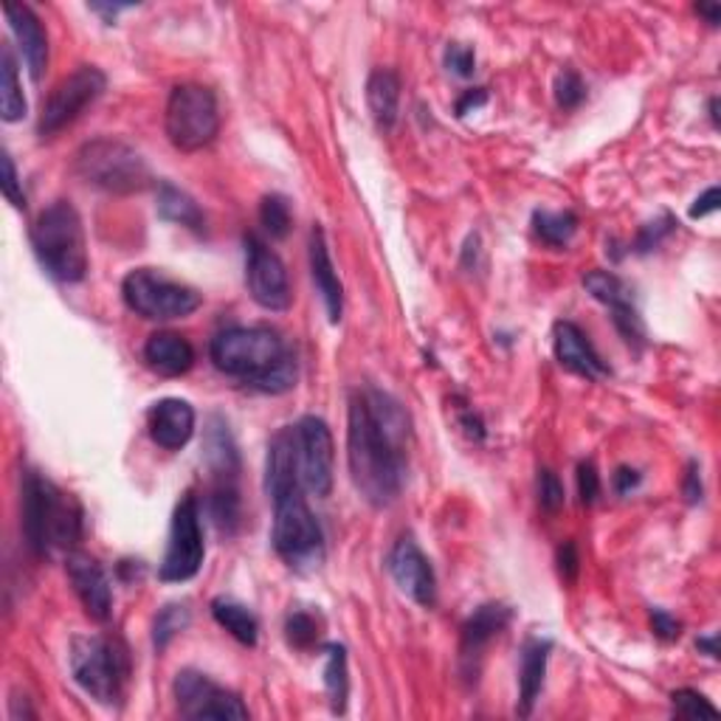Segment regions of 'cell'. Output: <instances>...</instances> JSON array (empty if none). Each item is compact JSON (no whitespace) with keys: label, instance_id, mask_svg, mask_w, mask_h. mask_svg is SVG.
I'll list each match as a JSON object with an SVG mask.
<instances>
[{"label":"cell","instance_id":"obj_19","mask_svg":"<svg viewBox=\"0 0 721 721\" xmlns=\"http://www.w3.org/2000/svg\"><path fill=\"white\" fill-rule=\"evenodd\" d=\"M552 347H556V358L563 369L581 375V378L598 380L609 373L598 349L587 338V333L572 322H558L556 333H552Z\"/></svg>","mask_w":721,"mask_h":721},{"label":"cell","instance_id":"obj_35","mask_svg":"<svg viewBox=\"0 0 721 721\" xmlns=\"http://www.w3.org/2000/svg\"><path fill=\"white\" fill-rule=\"evenodd\" d=\"M671 704H673V713H677L679 719H704V715H708V719H715V715H719V708L710 704L699 691H691V688L673 691Z\"/></svg>","mask_w":721,"mask_h":721},{"label":"cell","instance_id":"obj_37","mask_svg":"<svg viewBox=\"0 0 721 721\" xmlns=\"http://www.w3.org/2000/svg\"><path fill=\"white\" fill-rule=\"evenodd\" d=\"M563 499H567V494H563L561 479L550 468H541L538 471V505H541V510L558 514L563 508Z\"/></svg>","mask_w":721,"mask_h":721},{"label":"cell","instance_id":"obj_17","mask_svg":"<svg viewBox=\"0 0 721 721\" xmlns=\"http://www.w3.org/2000/svg\"><path fill=\"white\" fill-rule=\"evenodd\" d=\"M65 572L82 609L88 611V618L97 620V623H108L113 615V589L102 563L88 552L74 550L65 556Z\"/></svg>","mask_w":721,"mask_h":721},{"label":"cell","instance_id":"obj_7","mask_svg":"<svg viewBox=\"0 0 721 721\" xmlns=\"http://www.w3.org/2000/svg\"><path fill=\"white\" fill-rule=\"evenodd\" d=\"M287 353V344L271 327H229L209 344L214 367L232 378H243L248 386L268 375Z\"/></svg>","mask_w":721,"mask_h":721},{"label":"cell","instance_id":"obj_6","mask_svg":"<svg viewBox=\"0 0 721 721\" xmlns=\"http://www.w3.org/2000/svg\"><path fill=\"white\" fill-rule=\"evenodd\" d=\"M74 170L85 184L111 192V195H133L153 184L148 161L141 159L139 150L119 139L88 141L77 153Z\"/></svg>","mask_w":721,"mask_h":721},{"label":"cell","instance_id":"obj_28","mask_svg":"<svg viewBox=\"0 0 721 721\" xmlns=\"http://www.w3.org/2000/svg\"><path fill=\"white\" fill-rule=\"evenodd\" d=\"M324 688L331 697V710L336 715L347 713V697H349V671H347V648L331 642L324 646Z\"/></svg>","mask_w":721,"mask_h":721},{"label":"cell","instance_id":"obj_36","mask_svg":"<svg viewBox=\"0 0 721 721\" xmlns=\"http://www.w3.org/2000/svg\"><path fill=\"white\" fill-rule=\"evenodd\" d=\"M587 99V85L575 71H561L556 80V102L561 111H575V108H581V102Z\"/></svg>","mask_w":721,"mask_h":721},{"label":"cell","instance_id":"obj_46","mask_svg":"<svg viewBox=\"0 0 721 721\" xmlns=\"http://www.w3.org/2000/svg\"><path fill=\"white\" fill-rule=\"evenodd\" d=\"M640 474L634 471V468H618V471H615V477H611V483H615V490H618V494H631V490L637 488V485H640Z\"/></svg>","mask_w":721,"mask_h":721},{"label":"cell","instance_id":"obj_20","mask_svg":"<svg viewBox=\"0 0 721 721\" xmlns=\"http://www.w3.org/2000/svg\"><path fill=\"white\" fill-rule=\"evenodd\" d=\"M3 14L12 26V34L18 38L31 80L40 82L45 74V65H49V34L43 29V20L26 3H7Z\"/></svg>","mask_w":721,"mask_h":721},{"label":"cell","instance_id":"obj_8","mask_svg":"<svg viewBox=\"0 0 721 721\" xmlns=\"http://www.w3.org/2000/svg\"><path fill=\"white\" fill-rule=\"evenodd\" d=\"M164 128L172 148H177L181 153H197V150L209 148L221 133V111H217L214 93L206 85H195V82L172 88Z\"/></svg>","mask_w":721,"mask_h":721},{"label":"cell","instance_id":"obj_10","mask_svg":"<svg viewBox=\"0 0 721 721\" xmlns=\"http://www.w3.org/2000/svg\"><path fill=\"white\" fill-rule=\"evenodd\" d=\"M203 556H206V547H203L201 505H197V496L186 494L172 514L170 541H166L159 578L166 583L192 581L201 572Z\"/></svg>","mask_w":721,"mask_h":721},{"label":"cell","instance_id":"obj_13","mask_svg":"<svg viewBox=\"0 0 721 721\" xmlns=\"http://www.w3.org/2000/svg\"><path fill=\"white\" fill-rule=\"evenodd\" d=\"M172 693H175L177 710H181L184 719L243 721L251 715L237 693L217 684L214 679H209L206 673L192 671V668L177 673L175 684H172Z\"/></svg>","mask_w":721,"mask_h":721},{"label":"cell","instance_id":"obj_31","mask_svg":"<svg viewBox=\"0 0 721 721\" xmlns=\"http://www.w3.org/2000/svg\"><path fill=\"white\" fill-rule=\"evenodd\" d=\"M532 229H536L541 243L563 248L578 232V217L572 212H536L532 214Z\"/></svg>","mask_w":721,"mask_h":721},{"label":"cell","instance_id":"obj_33","mask_svg":"<svg viewBox=\"0 0 721 721\" xmlns=\"http://www.w3.org/2000/svg\"><path fill=\"white\" fill-rule=\"evenodd\" d=\"M260 223H263L265 232L274 240H285L291 226H294V214H291V206L282 195H265L263 203H260Z\"/></svg>","mask_w":721,"mask_h":721},{"label":"cell","instance_id":"obj_39","mask_svg":"<svg viewBox=\"0 0 721 721\" xmlns=\"http://www.w3.org/2000/svg\"><path fill=\"white\" fill-rule=\"evenodd\" d=\"M578 494H581L583 505H595V501H598L600 474L592 459H583V463L578 465Z\"/></svg>","mask_w":721,"mask_h":721},{"label":"cell","instance_id":"obj_51","mask_svg":"<svg viewBox=\"0 0 721 721\" xmlns=\"http://www.w3.org/2000/svg\"><path fill=\"white\" fill-rule=\"evenodd\" d=\"M715 108H719V102H710V119H713V124H719V113H715Z\"/></svg>","mask_w":721,"mask_h":721},{"label":"cell","instance_id":"obj_9","mask_svg":"<svg viewBox=\"0 0 721 721\" xmlns=\"http://www.w3.org/2000/svg\"><path fill=\"white\" fill-rule=\"evenodd\" d=\"M122 299L135 316L150 318V322L184 318L203 305V296L195 287L181 285L153 268L130 271L122 282Z\"/></svg>","mask_w":721,"mask_h":721},{"label":"cell","instance_id":"obj_5","mask_svg":"<svg viewBox=\"0 0 721 721\" xmlns=\"http://www.w3.org/2000/svg\"><path fill=\"white\" fill-rule=\"evenodd\" d=\"M130 651L116 634L74 637L71 673L77 684L99 704H119L130 679Z\"/></svg>","mask_w":721,"mask_h":721},{"label":"cell","instance_id":"obj_3","mask_svg":"<svg viewBox=\"0 0 721 721\" xmlns=\"http://www.w3.org/2000/svg\"><path fill=\"white\" fill-rule=\"evenodd\" d=\"M302 483H285L268 490L274 501V550L296 572H311L324 561V532L305 499Z\"/></svg>","mask_w":721,"mask_h":721},{"label":"cell","instance_id":"obj_26","mask_svg":"<svg viewBox=\"0 0 721 721\" xmlns=\"http://www.w3.org/2000/svg\"><path fill=\"white\" fill-rule=\"evenodd\" d=\"M212 618L217 620V626H223V629H226L240 646H248V648L257 646L260 623L248 606L237 603V600L232 598H217L212 603Z\"/></svg>","mask_w":721,"mask_h":721},{"label":"cell","instance_id":"obj_24","mask_svg":"<svg viewBox=\"0 0 721 721\" xmlns=\"http://www.w3.org/2000/svg\"><path fill=\"white\" fill-rule=\"evenodd\" d=\"M552 642L541 637H530L521 648V671H519V715H530L536 708L541 688H545L547 662H550Z\"/></svg>","mask_w":721,"mask_h":721},{"label":"cell","instance_id":"obj_16","mask_svg":"<svg viewBox=\"0 0 721 721\" xmlns=\"http://www.w3.org/2000/svg\"><path fill=\"white\" fill-rule=\"evenodd\" d=\"M386 567H389V575L395 578L400 592L409 595L415 603L426 606V609L437 603L435 569H431V561H428L415 538L400 536L389 550Z\"/></svg>","mask_w":721,"mask_h":721},{"label":"cell","instance_id":"obj_22","mask_svg":"<svg viewBox=\"0 0 721 721\" xmlns=\"http://www.w3.org/2000/svg\"><path fill=\"white\" fill-rule=\"evenodd\" d=\"M311 276L318 296H322L324 302L327 318H331V324H338L344 316V287L336 274V265H333L331 248H327L322 226H313L311 232Z\"/></svg>","mask_w":721,"mask_h":721},{"label":"cell","instance_id":"obj_47","mask_svg":"<svg viewBox=\"0 0 721 721\" xmlns=\"http://www.w3.org/2000/svg\"><path fill=\"white\" fill-rule=\"evenodd\" d=\"M485 99H488L485 88H474V91H468L457 102V113H459V116H465V113L471 111V108H479V104H485Z\"/></svg>","mask_w":721,"mask_h":721},{"label":"cell","instance_id":"obj_34","mask_svg":"<svg viewBox=\"0 0 721 721\" xmlns=\"http://www.w3.org/2000/svg\"><path fill=\"white\" fill-rule=\"evenodd\" d=\"M318 623L313 615H307V611H291L285 620V637L287 642L294 648H299V651H311V648L318 646Z\"/></svg>","mask_w":721,"mask_h":721},{"label":"cell","instance_id":"obj_27","mask_svg":"<svg viewBox=\"0 0 721 721\" xmlns=\"http://www.w3.org/2000/svg\"><path fill=\"white\" fill-rule=\"evenodd\" d=\"M209 510L217 525V530L232 536L240 527V490H237V474H217L212 485V496H209Z\"/></svg>","mask_w":721,"mask_h":721},{"label":"cell","instance_id":"obj_32","mask_svg":"<svg viewBox=\"0 0 721 721\" xmlns=\"http://www.w3.org/2000/svg\"><path fill=\"white\" fill-rule=\"evenodd\" d=\"M190 620H192L190 606H184V603L164 606L153 623V646L159 648V651H164V648L170 646V642L175 640V637L181 634L186 626H190Z\"/></svg>","mask_w":721,"mask_h":721},{"label":"cell","instance_id":"obj_11","mask_svg":"<svg viewBox=\"0 0 721 721\" xmlns=\"http://www.w3.org/2000/svg\"><path fill=\"white\" fill-rule=\"evenodd\" d=\"M104 88H108V77L97 65L77 68L74 74H68L43 102L38 124L40 135L51 139V135L62 133L68 124H74L102 97Z\"/></svg>","mask_w":721,"mask_h":721},{"label":"cell","instance_id":"obj_30","mask_svg":"<svg viewBox=\"0 0 721 721\" xmlns=\"http://www.w3.org/2000/svg\"><path fill=\"white\" fill-rule=\"evenodd\" d=\"M0 111L3 122H20L26 116V97L18 80V62L9 45L0 49Z\"/></svg>","mask_w":721,"mask_h":721},{"label":"cell","instance_id":"obj_49","mask_svg":"<svg viewBox=\"0 0 721 721\" xmlns=\"http://www.w3.org/2000/svg\"><path fill=\"white\" fill-rule=\"evenodd\" d=\"M699 651H704V654L710 657V660H719V637L710 634V637H702V640L697 642Z\"/></svg>","mask_w":721,"mask_h":721},{"label":"cell","instance_id":"obj_2","mask_svg":"<svg viewBox=\"0 0 721 721\" xmlns=\"http://www.w3.org/2000/svg\"><path fill=\"white\" fill-rule=\"evenodd\" d=\"M23 536L29 550L38 558L54 552H74L82 538V508L71 494L57 488L38 471L23 477Z\"/></svg>","mask_w":721,"mask_h":721},{"label":"cell","instance_id":"obj_25","mask_svg":"<svg viewBox=\"0 0 721 721\" xmlns=\"http://www.w3.org/2000/svg\"><path fill=\"white\" fill-rule=\"evenodd\" d=\"M367 104L380 130L395 128L400 113V77L389 68L373 71L367 80Z\"/></svg>","mask_w":721,"mask_h":721},{"label":"cell","instance_id":"obj_23","mask_svg":"<svg viewBox=\"0 0 721 721\" xmlns=\"http://www.w3.org/2000/svg\"><path fill=\"white\" fill-rule=\"evenodd\" d=\"M144 364L153 369L161 378H177V375H186L195 364V349L186 342L184 336L177 333L161 331L153 333L144 344Z\"/></svg>","mask_w":721,"mask_h":721},{"label":"cell","instance_id":"obj_21","mask_svg":"<svg viewBox=\"0 0 721 721\" xmlns=\"http://www.w3.org/2000/svg\"><path fill=\"white\" fill-rule=\"evenodd\" d=\"M148 426L155 446L177 451L195 435V409L181 398H164L150 409Z\"/></svg>","mask_w":721,"mask_h":721},{"label":"cell","instance_id":"obj_44","mask_svg":"<svg viewBox=\"0 0 721 721\" xmlns=\"http://www.w3.org/2000/svg\"><path fill=\"white\" fill-rule=\"evenodd\" d=\"M682 490H684V499L691 501V505L702 501V477H699V465L697 463L688 465V471H684Z\"/></svg>","mask_w":721,"mask_h":721},{"label":"cell","instance_id":"obj_48","mask_svg":"<svg viewBox=\"0 0 721 721\" xmlns=\"http://www.w3.org/2000/svg\"><path fill=\"white\" fill-rule=\"evenodd\" d=\"M459 420H463V426H465V431H468V435L477 437V440H483V437H485V426H483V420H479L477 412L463 409V412H459Z\"/></svg>","mask_w":721,"mask_h":721},{"label":"cell","instance_id":"obj_38","mask_svg":"<svg viewBox=\"0 0 721 721\" xmlns=\"http://www.w3.org/2000/svg\"><path fill=\"white\" fill-rule=\"evenodd\" d=\"M446 68L451 71V74L457 77H471L474 71H477V57H474V51L468 49V45H459V43H451L446 49Z\"/></svg>","mask_w":721,"mask_h":721},{"label":"cell","instance_id":"obj_45","mask_svg":"<svg viewBox=\"0 0 721 721\" xmlns=\"http://www.w3.org/2000/svg\"><path fill=\"white\" fill-rule=\"evenodd\" d=\"M719 209V186H710L708 192H704L702 197H697V203L691 206V217L697 221V217H704V214L715 212Z\"/></svg>","mask_w":721,"mask_h":721},{"label":"cell","instance_id":"obj_41","mask_svg":"<svg viewBox=\"0 0 721 721\" xmlns=\"http://www.w3.org/2000/svg\"><path fill=\"white\" fill-rule=\"evenodd\" d=\"M673 226H677V223H673V217H668V214L662 221L648 223L640 232V240H637V251H651L654 245H660V240L668 237V234L673 232Z\"/></svg>","mask_w":721,"mask_h":721},{"label":"cell","instance_id":"obj_42","mask_svg":"<svg viewBox=\"0 0 721 721\" xmlns=\"http://www.w3.org/2000/svg\"><path fill=\"white\" fill-rule=\"evenodd\" d=\"M556 563H558V572H561L563 581L572 583L575 578H578V569H581V558H578V547H575L572 541H563V545L558 547Z\"/></svg>","mask_w":721,"mask_h":721},{"label":"cell","instance_id":"obj_14","mask_svg":"<svg viewBox=\"0 0 721 721\" xmlns=\"http://www.w3.org/2000/svg\"><path fill=\"white\" fill-rule=\"evenodd\" d=\"M245 282L251 299L265 311L280 313L291 307V280L285 263L254 234L245 237Z\"/></svg>","mask_w":721,"mask_h":721},{"label":"cell","instance_id":"obj_1","mask_svg":"<svg viewBox=\"0 0 721 721\" xmlns=\"http://www.w3.org/2000/svg\"><path fill=\"white\" fill-rule=\"evenodd\" d=\"M409 415L386 392L364 386L349 395L347 463L355 490L369 508L384 510L406 483Z\"/></svg>","mask_w":721,"mask_h":721},{"label":"cell","instance_id":"obj_15","mask_svg":"<svg viewBox=\"0 0 721 721\" xmlns=\"http://www.w3.org/2000/svg\"><path fill=\"white\" fill-rule=\"evenodd\" d=\"M510 618H514V611L505 603H483L471 618L465 620L463 634H459V677L465 682H477L485 651L501 631L508 629Z\"/></svg>","mask_w":721,"mask_h":721},{"label":"cell","instance_id":"obj_29","mask_svg":"<svg viewBox=\"0 0 721 721\" xmlns=\"http://www.w3.org/2000/svg\"><path fill=\"white\" fill-rule=\"evenodd\" d=\"M159 214L164 217V221L192 229V232L197 234L203 232V223H206L201 206H197L184 190H177V186L166 184V181L159 186Z\"/></svg>","mask_w":721,"mask_h":721},{"label":"cell","instance_id":"obj_40","mask_svg":"<svg viewBox=\"0 0 721 721\" xmlns=\"http://www.w3.org/2000/svg\"><path fill=\"white\" fill-rule=\"evenodd\" d=\"M3 195H7V201L12 203L14 209H26L23 186H20L18 170H14V161L9 153H3Z\"/></svg>","mask_w":721,"mask_h":721},{"label":"cell","instance_id":"obj_4","mask_svg":"<svg viewBox=\"0 0 721 721\" xmlns=\"http://www.w3.org/2000/svg\"><path fill=\"white\" fill-rule=\"evenodd\" d=\"M40 265L60 282H82L88 274V243L82 217L68 201H54L31 226Z\"/></svg>","mask_w":721,"mask_h":721},{"label":"cell","instance_id":"obj_18","mask_svg":"<svg viewBox=\"0 0 721 721\" xmlns=\"http://www.w3.org/2000/svg\"><path fill=\"white\" fill-rule=\"evenodd\" d=\"M583 287H587L589 294L606 305L611 311V318H615V327L620 331V336L626 338L629 344H640L642 342V322L640 313H637L634 299H631V291L620 276H615L611 271H589L583 276Z\"/></svg>","mask_w":721,"mask_h":721},{"label":"cell","instance_id":"obj_43","mask_svg":"<svg viewBox=\"0 0 721 721\" xmlns=\"http://www.w3.org/2000/svg\"><path fill=\"white\" fill-rule=\"evenodd\" d=\"M651 629H654V634L666 642L677 640V637L682 634V626H679V620L671 618V615L662 609L651 611Z\"/></svg>","mask_w":721,"mask_h":721},{"label":"cell","instance_id":"obj_12","mask_svg":"<svg viewBox=\"0 0 721 721\" xmlns=\"http://www.w3.org/2000/svg\"><path fill=\"white\" fill-rule=\"evenodd\" d=\"M294 446H296V471L299 483L307 494L331 496L333 490V465H336V446L327 423L322 417H302L294 426Z\"/></svg>","mask_w":721,"mask_h":721},{"label":"cell","instance_id":"obj_50","mask_svg":"<svg viewBox=\"0 0 721 721\" xmlns=\"http://www.w3.org/2000/svg\"><path fill=\"white\" fill-rule=\"evenodd\" d=\"M697 12L702 14V18H708L710 26H719L721 20V7H715V3H699Z\"/></svg>","mask_w":721,"mask_h":721}]
</instances>
